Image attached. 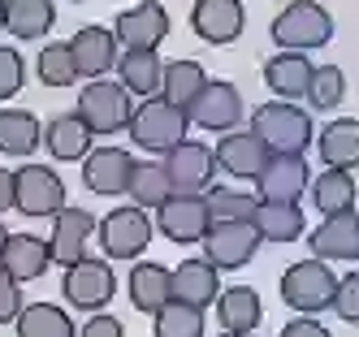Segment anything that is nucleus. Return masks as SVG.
Listing matches in <instances>:
<instances>
[{
    "label": "nucleus",
    "mask_w": 359,
    "mask_h": 337,
    "mask_svg": "<svg viewBox=\"0 0 359 337\" xmlns=\"http://www.w3.org/2000/svg\"><path fill=\"white\" fill-rule=\"evenodd\" d=\"M333 311H338V320L359 324V273L338 277V290H333Z\"/></svg>",
    "instance_id": "41"
},
{
    "label": "nucleus",
    "mask_w": 359,
    "mask_h": 337,
    "mask_svg": "<svg viewBox=\"0 0 359 337\" xmlns=\"http://www.w3.org/2000/svg\"><path fill=\"white\" fill-rule=\"evenodd\" d=\"M221 337H251V333H221Z\"/></svg>",
    "instance_id": "48"
},
{
    "label": "nucleus",
    "mask_w": 359,
    "mask_h": 337,
    "mask_svg": "<svg viewBox=\"0 0 359 337\" xmlns=\"http://www.w3.org/2000/svg\"><path fill=\"white\" fill-rule=\"evenodd\" d=\"M221 294V268H212L208 259H187L173 268V303L187 307H212Z\"/></svg>",
    "instance_id": "22"
},
{
    "label": "nucleus",
    "mask_w": 359,
    "mask_h": 337,
    "mask_svg": "<svg viewBox=\"0 0 359 337\" xmlns=\"http://www.w3.org/2000/svg\"><path fill=\"white\" fill-rule=\"evenodd\" d=\"M43 143V125L27 109H0V156H31Z\"/></svg>",
    "instance_id": "31"
},
{
    "label": "nucleus",
    "mask_w": 359,
    "mask_h": 337,
    "mask_svg": "<svg viewBox=\"0 0 359 337\" xmlns=\"http://www.w3.org/2000/svg\"><path fill=\"white\" fill-rule=\"evenodd\" d=\"M312 203H316V212H325V216L355 207V177H351V169H325V173H316Z\"/></svg>",
    "instance_id": "34"
},
{
    "label": "nucleus",
    "mask_w": 359,
    "mask_h": 337,
    "mask_svg": "<svg viewBox=\"0 0 359 337\" xmlns=\"http://www.w3.org/2000/svg\"><path fill=\"white\" fill-rule=\"evenodd\" d=\"M22 83H27V61H22V52L0 43V104L13 99L22 91Z\"/></svg>",
    "instance_id": "40"
},
{
    "label": "nucleus",
    "mask_w": 359,
    "mask_h": 337,
    "mask_svg": "<svg viewBox=\"0 0 359 337\" xmlns=\"http://www.w3.org/2000/svg\"><path fill=\"white\" fill-rule=\"evenodd\" d=\"M217 320L225 333H255L264 320V307H260V294L251 285H229V290L217 294Z\"/></svg>",
    "instance_id": "27"
},
{
    "label": "nucleus",
    "mask_w": 359,
    "mask_h": 337,
    "mask_svg": "<svg viewBox=\"0 0 359 337\" xmlns=\"http://www.w3.org/2000/svg\"><path fill=\"white\" fill-rule=\"evenodd\" d=\"M333 290H338V277L325 259H299V264L286 268L281 277V303L299 316H316V311H329L333 307Z\"/></svg>",
    "instance_id": "4"
},
{
    "label": "nucleus",
    "mask_w": 359,
    "mask_h": 337,
    "mask_svg": "<svg viewBox=\"0 0 359 337\" xmlns=\"http://www.w3.org/2000/svg\"><path fill=\"white\" fill-rule=\"evenodd\" d=\"M57 26L53 0H5V31L13 39H43Z\"/></svg>",
    "instance_id": "30"
},
{
    "label": "nucleus",
    "mask_w": 359,
    "mask_h": 337,
    "mask_svg": "<svg viewBox=\"0 0 359 337\" xmlns=\"http://www.w3.org/2000/svg\"><path fill=\"white\" fill-rule=\"evenodd\" d=\"M203 259H208L212 268H243L255 259V251H260V229H255L251 221H212L208 233H203Z\"/></svg>",
    "instance_id": "8"
},
{
    "label": "nucleus",
    "mask_w": 359,
    "mask_h": 337,
    "mask_svg": "<svg viewBox=\"0 0 359 337\" xmlns=\"http://www.w3.org/2000/svg\"><path fill=\"white\" fill-rule=\"evenodd\" d=\"M307 160L303 156H286V151H273L264 173L255 177V195L269 199V203H299V195L307 191Z\"/></svg>",
    "instance_id": "18"
},
{
    "label": "nucleus",
    "mask_w": 359,
    "mask_h": 337,
    "mask_svg": "<svg viewBox=\"0 0 359 337\" xmlns=\"http://www.w3.org/2000/svg\"><path fill=\"white\" fill-rule=\"evenodd\" d=\"M191 130V117L187 109H177V104H169L165 95H147L139 99L130 109V121H126V135H130L143 151H169L173 143H182Z\"/></svg>",
    "instance_id": "1"
},
{
    "label": "nucleus",
    "mask_w": 359,
    "mask_h": 337,
    "mask_svg": "<svg viewBox=\"0 0 359 337\" xmlns=\"http://www.w3.org/2000/svg\"><path fill=\"white\" fill-rule=\"evenodd\" d=\"M212 221H251L255 207H260V195H247V191H234V186H208L203 195Z\"/></svg>",
    "instance_id": "38"
},
{
    "label": "nucleus",
    "mask_w": 359,
    "mask_h": 337,
    "mask_svg": "<svg viewBox=\"0 0 359 337\" xmlns=\"http://www.w3.org/2000/svg\"><path fill=\"white\" fill-rule=\"evenodd\" d=\"M13 324H18V337H79L69 311H61L57 303H31V307H22V316Z\"/></svg>",
    "instance_id": "32"
},
{
    "label": "nucleus",
    "mask_w": 359,
    "mask_h": 337,
    "mask_svg": "<svg viewBox=\"0 0 359 337\" xmlns=\"http://www.w3.org/2000/svg\"><path fill=\"white\" fill-rule=\"evenodd\" d=\"M212 156H217L221 173L238 177V181H255L264 173L273 151H269V143L260 135H251V130H225V135L217 139V147H212Z\"/></svg>",
    "instance_id": "12"
},
{
    "label": "nucleus",
    "mask_w": 359,
    "mask_h": 337,
    "mask_svg": "<svg viewBox=\"0 0 359 337\" xmlns=\"http://www.w3.org/2000/svg\"><path fill=\"white\" fill-rule=\"evenodd\" d=\"M35 78L43 87H69L79 78V65H74L69 43H43L35 57Z\"/></svg>",
    "instance_id": "36"
},
{
    "label": "nucleus",
    "mask_w": 359,
    "mask_h": 337,
    "mask_svg": "<svg viewBox=\"0 0 359 337\" xmlns=\"http://www.w3.org/2000/svg\"><path fill=\"white\" fill-rule=\"evenodd\" d=\"M247 26V9L243 0H195L191 9V31L203 39V43H234Z\"/></svg>",
    "instance_id": "17"
},
{
    "label": "nucleus",
    "mask_w": 359,
    "mask_h": 337,
    "mask_svg": "<svg viewBox=\"0 0 359 337\" xmlns=\"http://www.w3.org/2000/svg\"><path fill=\"white\" fill-rule=\"evenodd\" d=\"M251 225L260 229V238H264V242H294V238H303L307 216H303V207H299V203H269V199H260V207H255Z\"/></svg>",
    "instance_id": "29"
},
{
    "label": "nucleus",
    "mask_w": 359,
    "mask_h": 337,
    "mask_svg": "<svg viewBox=\"0 0 359 337\" xmlns=\"http://www.w3.org/2000/svg\"><path fill=\"white\" fill-rule=\"evenodd\" d=\"M130 91H126L121 83H109V78H91V83L79 91V113L83 121H87V130L91 135H121L126 130V121H130Z\"/></svg>",
    "instance_id": "5"
},
{
    "label": "nucleus",
    "mask_w": 359,
    "mask_h": 337,
    "mask_svg": "<svg viewBox=\"0 0 359 337\" xmlns=\"http://www.w3.org/2000/svg\"><path fill=\"white\" fill-rule=\"evenodd\" d=\"M113 35H117L121 48H161L165 35H169V13H165V5H156V0H143V5L117 13Z\"/></svg>",
    "instance_id": "20"
},
{
    "label": "nucleus",
    "mask_w": 359,
    "mask_h": 337,
    "mask_svg": "<svg viewBox=\"0 0 359 337\" xmlns=\"http://www.w3.org/2000/svg\"><path fill=\"white\" fill-rule=\"evenodd\" d=\"M53 264V251H48V238H35V233H9L5 251H0V268L18 281H39Z\"/></svg>",
    "instance_id": "23"
},
{
    "label": "nucleus",
    "mask_w": 359,
    "mask_h": 337,
    "mask_svg": "<svg viewBox=\"0 0 359 337\" xmlns=\"http://www.w3.org/2000/svg\"><path fill=\"white\" fill-rule=\"evenodd\" d=\"M69 52H74V65H79V78H109V69H117L121 43L113 35V26H83L69 39Z\"/></svg>",
    "instance_id": "19"
},
{
    "label": "nucleus",
    "mask_w": 359,
    "mask_h": 337,
    "mask_svg": "<svg viewBox=\"0 0 359 337\" xmlns=\"http://www.w3.org/2000/svg\"><path fill=\"white\" fill-rule=\"evenodd\" d=\"M130 195L139 207H161L165 199H173V181H169V173H165V165H156V160H143V165H135V173H130Z\"/></svg>",
    "instance_id": "35"
},
{
    "label": "nucleus",
    "mask_w": 359,
    "mask_h": 337,
    "mask_svg": "<svg viewBox=\"0 0 359 337\" xmlns=\"http://www.w3.org/2000/svg\"><path fill=\"white\" fill-rule=\"evenodd\" d=\"M95 216L87 212V207H61V212L53 216V233H48V251H53V264L69 268V264H79V259L87 255L91 247V233H95Z\"/></svg>",
    "instance_id": "14"
},
{
    "label": "nucleus",
    "mask_w": 359,
    "mask_h": 337,
    "mask_svg": "<svg viewBox=\"0 0 359 337\" xmlns=\"http://www.w3.org/2000/svg\"><path fill=\"white\" fill-rule=\"evenodd\" d=\"M316 151L325 169H359V121L338 117L316 135Z\"/></svg>",
    "instance_id": "28"
},
{
    "label": "nucleus",
    "mask_w": 359,
    "mask_h": 337,
    "mask_svg": "<svg viewBox=\"0 0 359 337\" xmlns=\"http://www.w3.org/2000/svg\"><path fill=\"white\" fill-rule=\"evenodd\" d=\"M130 173H135V156L126 147H95L83 156V186L91 195H126L130 191Z\"/></svg>",
    "instance_id": "13"
},
{
    "label": "nucleus",
    "mask_w": 359,
    "mask_h": 337,
    "mask_svg": "<svg viewBox=\"0 0 359 337\" xmlns=\"http://www.w3.org/2000/svg\"><path fill=\"white\" fill-rule=\"evenodd\" d=\"M203 83H208V69H203L199 61H169L165 65V83H161V95L169 104H177V109H191L195 95L203 91Z\"/></svg>",
    "instance_id": "33"
},
{
    "label": "nucleus",
    "mask_w": 359,
    "mask_h": 337,
    "mask_svg": "<svg viewBox=\"0 0 359 337\" xmlns=\"http://www.w3.org/2000/svg\"><path fill=\"white\" fill-rule=\"evenodd\" d=\"M208 225H212V212L203 203V195H173L156 207V229L169 242H182V247L199 242L208 233Z\"/></svg>",
    "instance_id": "15"
},
{
    "label": "nucleus",
    "mask_w": 359,
    "mask_h": 337,
    "mask_svg": "<svg viewBox=\"0 0 359 337\" xmlns=\"http://www.w3.org/2000/svg\"><path fill=\"white\" fill-rule=\"evenodd\" d=\"M251 135H260L269 143V151H286V156H303L312 147V117L290 99H273L260 104L251 117Z\"/></svg>",
    "instance_id": "2"
},
{
    "label": "nucleus",
    "mask_w": 359,
    "mask_h": 337,
    "mask_svg": "<svg viewBox=\"0 0 359 337\" xmlns=\"http://www.w3.org/2000/svg\"><path fill=\"white\" fill-rule=\"evenodd\" d=\"M269 35L286 52H312V48H325L333 39V18L316 0H294V5H286L273 18Z\"/></svg>",
    "instance_id": "3"
},
{
    "label": "nucleus",
    "mask_w": 359,
    "mask_h": 337,
    "mask_svg": "<svg viewBox=\"0 0 359 337\" xmlns=\"http://www.w3.org/2000/svg\"><path fill=\"white\" fill-rule=\"evenodd\" d=\"M79 5H83V0H79Z\"/></svg>",
    "instance_id": "49"
},
{
    "label": "nucleus",
    "mask_w": 359,
    "mask_h": 337,
    "mask_svg": "<svg viewBox=\"0 0 359 337\" xmlns=\"http://www.w3.org/2000/svg\"><path fill=\"white\" fill-rule=\"evenodd\" d=\"M13 207V169H0V216Z\"/></svg>",
    "instance_id": "45"
},
{
    "label": "nucleus",
    "mask_w": 359,
    "mask_h": 337,
    "mask_svg": "<svg viewBox=\"0 0 359 337\" xmlns=\"http://www.w3.org/2000/svg\"><path fill=\"white\" fill-rule=\"evenodd\" d=\"M165 173L173 181V195H203L221 169H217V156H212L208 143L182 139L165 151Z\"/></svg>",
    "instance_id": "10"
},
{
    "label": "nucleus",
    "mask_w": 359,
    "mask_h": 337,
    "mask_svg": "<svg viewBox=\"0 0 359 337\" xmlns=\"http://www.w3.org/2000/svg\"><path fill=\"white\" fill-rule=\"evenodd\" d=\"M312 255L325 264H351L359 259V212H329L316 229H312Z\"/></svg>",
    "instance_id": "16"
},
{
    "label": "nucleus",
    "mask_w": 359,
    "mask_h": 337,
    "mask_svg": "<svg viewBox=\"0 0 359 337\" xmlns=\"http://www.w3.org/2000/svg\"><path fill=\"white\" fill-rule=\"evenodd\" d=\"M277 337H329V329L316 316H299V320H290L286 329H281Z\"/></svg>",
    "instance_id": "44"
},
{
    "label": "nucleus",
    "mask_w": 359,
    "mask_h": 337,
    "mask_svg": "<svg viewBox=\"0 0 359 337\" xmlns=\"http://www.w3.org/2000/svg\"><path fill=\"white\" fill-rule=\"evenodd\" d=\"M91 139L95 135L87 130V121L79 113H61V117H53L43 125V147H48L53 160H83L91 151Z\"/></svg>",
    "instance_id": "26"
},
{
    "label": "nucleus",
    "mask_w": 359,
    "mask_h": 337,
    "mask_svg": "<svg viewBox=\"0 0 359 337\" xmlns=\"http://www.w3.org/2000/svg\"><path fill=\"white\" fill-rule=\"evenodd\" d=\"M5 242H9V229H5V221H0V251H5Z\"/></svg>",
    "instance_id": "46"
},
{
    "label": "nucleus",
    "mask_w": 359,
    "mask_h": 337,
    "mask_svg": "<svg viewBox=\"0 0 359 337\" xmlns=\"http://www.w3.org/2000/svg\"><path fill=\"white\" fill-rule=\"evenodd\" d=\"M117 83L147 99V95H161V83H165V61L156 48H126L117 57Z\"/></svg>",
    "instance_id": "21"
},
{
    "label": "nucleus",
    "mask_w": 359,
    "mask_h": 337,
    "mask_svg": "<svg viewBox=\"0 0 359 337\" xmlns=\"http://www.w3.org/2000/svg\"><path fill=\"white\" fill-rule=\"evenodd\" d=\"M13 207L22 216H57L65 207V181L48 165H22L13 169Z\"/></svg>",
    "instance_id": "9"
},
{
    "label": "nucleus",
    "mask_w": 359,
    "mask_h": 337,
    "mask_svg": "<svg viewBox=\"0 0 359 337\" xmlns=\"http://www.w3.org/2000/svg\"><path fill=\"white\" fill-rule=\"evenodd\" d=\"M126 285H130V303L139 311H151V316L173 298V273L165 264H151V259H135Z\"/></svg>",
    "instance_id": "24"
},
{
    "label": "nucleus",
    "mask_w": 359,
    "mask_h": 337,
    "mask_svg": "<svg viewBox=\"0 0 359 337\" xmlns=\"http://www.w3.org/2000/svg\"><path fill=\"white\" fill-rule=\"evenodd\" d=\"M0 31H5V0H0Z\"/></svg>",
    "instance_id": "47"
},
{
    "label": "nucleus",
    "mask_w": 359,
    "mask_h": 337,
    "mask_svg": "<svg viewBox=\"0 0 359 337\" xmlns=\"http://www.w3.org/2000/svg\"><path fill=\"white\" fill-rule=\"evenodd\" d=\"M22 307H27L22 303V281L0 268V324H13L22 316Z\"/></svg>",
    "instance_id": "42"
},
{
    "label": "nucleus",
    "mask_w": 359,
    "mask_h": 337,
    "mask_svg": "<svg viewBox=\"0 0 359 337\" xmlns=\"http://www.w3.org/2000/svg\"><path fill=\"white\" fill-rule=\"evenodd\" d=\"M303 99L312 104V113H329V109H338V104L346 99V74H342L338 65H316Z\"/></svg>",
    "instance_id": "37"
},
{
    "label": "nucleus",
    "mask_w": 359,
    "mask_h": 337,
    "mask_svg": "<svg viewBox=\"0 0 359 337\" xmlns=\"http://www.w3.org/2000/svg\"><path fill=\"white\" fill-rule=\"evenodd\" d=\"M151 225L147 221V207L130 203V207H113V212L95 225L100 233V247H104V259H139L151 242Z\"/></svg>",
    "instance_id": "7"
},
{
    "label": "nucleus",
    "mask_w": 359,
    "mask_h": 337,
    "mask_svg": "<svg viewBox=\"0 0 359 337\" xmlns=\"http://www.w3.org/2000/svg\"><path fill=\"white\" fill-rule=\"evenodd\" d=\"M61 294L69 307H79V311H104L117 294V273L109 259H91L83 255L79 264H69L65 277H61Z\"/></svg>",
    "instance_id": "6"
},
{
    "label": "nucleus",
    "mask_w": 359,
    "mask_h": 337,
    "mask_svg": "<svg viewBox=\"0 0 359 337\" xmlns=\"http://www.w3.org/2000/svg\"><path fill=\"white\" fill-rule=\"evenodd\" d=\"M312 61L303 52H277V57L264 65V83L273 91V99H303L307 83H312Z\"/></svg>",
    "instance_id": "25"
},
{
    "label": "nucleus",
    "mask_w": 359,
    "mask_h": 337,
    "mask_svg": "<svg viewBox=\"0 0 359 337\" xmlns=\"http://www.w3.org/2000/svg\"><path fill=\"white\" fill-rule=\"evenodd\" d=\"M191 125L199 130H212V135H225V130H238L243 121V91L225 78H208L203 91L195 95V104L187 109Z\"/></svg>",
    "instance_id": "11"
},
{
    "label": "nucleus",
    "mask_w": 359,
    "mask_h": 337,
    "mask_svg": "<svg viewBox=\"0 0 359 337\" xmlns=\"http://www.w3.org/2000/svg\"><path fill=\"white\" fill-rule=\"evenodd\" d=\"M79 337H126V329H121L117 316H109V311H95V316L79 329Z\"/></svg>",
    "instance_id": "43"
},
{
    "label": "nucleus",
    "mask_w": 359,
    "mask_h": 337,
    "mask_svg": "<svg viewBox=\"0 0 359 337\" xmlns=\"http://www.w3.org/2000/svg\"><path fill=\"white\" fill-rule=\"evenodd\" d=\"M156 337H203V311L169 298L156 311Z\"/></svg>",
    "instance_id": "39"
}]
</instances>
